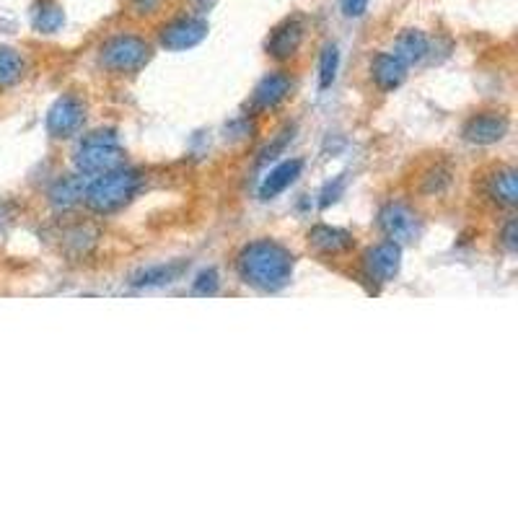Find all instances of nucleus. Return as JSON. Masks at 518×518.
I'll use <instances>...</instances> for the list:
<instances>
[{
	"mask_svg": "<svg viewBox=\"0 0 518 518\" xmlns=\"http://www.w3.org/2000/svg\"><path fill=\"white\" fill-rule=\"evenodd\" d=\"M86 179L83 177H60L50 187V203L55 205L57 210H68L73 205L83 203L86 197Z\"/></svg>",
	"mask_w": 518,
	"mask_h": 518,
	"instance_id": "16",
	"label": "nucleus"
},
{
	"mask_svg": "<svg viewBox=\"0 0 518 518\" xmlns=\"http://www.w3.org/2000/svg\"><path fill=\"white\" fill-rule=\"evenodd\" d=\"M24 76V60L11 47H0V89H8Z\"/></svg>",
	"mask_w": 518,
	"mask_h": 518,
	"instance_id": "20",
	"label": "nucleus"
},
{
	"mask_svg": "<svg viewBox=\"0 0 518 518\" xmlns=\"http://www.w3.org/2000/svg\"><path fill=\"white\" fill-rule=\"evenodd\" d=\"M192 291H195L197 296H213V293L218 291V272L215 270L200 272V278L195 280V288H192Z\"/></svg>",
	"mask_w": 518,
	"mask_h": 518,
	"instance_id": "22",
	"label": "nucleus"
},
{
	"mask_svg": "<svg viewBox=\"0 0 518 518\" xmlns=\"http://www.w3.org/2000/svg\"><path fill=\"white\" fill-rule=\"evenodd\" d=\"M140 187L138 171L133 169H109L104 174H96L94 182L86 184V205H89L94 213H117L120 208H125L130 200L135 197Z\"/></svg>",
	"mask_w": 518,
	"mask_h": 518,
	"instance_id": "2",
	"label": "nucleus"
},
{
	"mask_svg": "<svg viewBox=\"0 0 518 518\" xmlns=\"http://www.w3.org/2000/svg\"><path fill=\"white\" fill-rule=\"evenodd\" d=\"M301 42H304V19L291 16L272 29L270 39H267V55H272L275 60H288V57L296 55Z\"/></svg>",
	"mask_w": 518,
	"mask_h": 518,
	"instance_id": "10",
	"label": "nucleus"
},
{
	"mask_svg": "<svg viewBox=\"0 0 518 518\" xmlns=\"http://www.w3.org/2000/svg\"><path fill=\"white\" fill-rule=\"evenodd\" d=\"M379 226L394 244H407L420 236V218L402 203H389L381 208Z\"/></svg>",
	"mask_w": 518,
	"mask_h": 518,
	"instance_id": "7",
	"label": "nucleus"
},
{
	"mask_svg": "<svg viewBox=\"0 0 518 518\" xmlns=\"http://www.w3.org/2000/svg\"><path fill=\"white\" fill-rule=\"evenodd\" d=\"M309 241L311 247L322 254H342L353 247V236L348 231H342V228L332 226H314L309 231Z\"/></svg>",
	"mask_w": 518,
	"mask_h": 518,
	"instance_id": "15",
	"label": "nucleus"
},
{
	"mask_svg": "<svg viewBox=\"0 0 518 518\" xmlns=\"http://www.w3.org/2000/svg\"><path fill=\"white\" fill-rule=\"evenodd\" d=\"M301 169H304V164H301L298 158L278 164L275 169L270 171V174H267L265 182H262V187H259V197H262V200H272V197H278L280 192H285L293 182H296L298 174H301Z\"/></svg>",
	"mask_w": 518,
	"mask_h": 518,
	"instance_id": "14",
	"label": "nucleus"
},
{
	"mask_svg": "<svg viewBox=\"0 0 518 518\" xmlns=\"http://www.w3.org/2000/svg\"><path fill=\"white\" fill-rule=\"evenodd\" d=\"M236 267L241 280L257 291H280L293 275V254L278 241L259 239L241 249Z\"/></svg>",
	"mask_w": 518,
	"mask_h": 518,
	"instance_id": "1",
	"label": "nucleus"
},
{
	"mask_svg": "<svg viewBox=\"0 0 518 518\" xmlns=\"http://www.w3.org/2000/svg\"><path fill=\"white\" fill-rule=\"evenodd\" d=\"M337 65H340V50H337V45H327L322 50V57H319V83H322V89L332 86L337 76Z\"/></svg>",
	"mask_w": 518,
	"mask_h": 518,
	"instance_id": "21",
	"label": "nucleus"
},
{
	"mask_svg": "<svg viewBox=\"0 0 518 518\" xmlns=\"http://www.w3.org/2000/svg\"><path fill=\"white\" fill-rule=\"evenodd\" d=\"M366 11L368 0H342V13H345L348 19H361Z\"/></svg>",
	"mask_w": 518,
	"mask_h": 518,
	"instance_id": "23",
	"label": "nucleus"
},
{
	"mask_svg": "<svg viewBox=\"0 0 518 518\" xmlns=\"http://www.w3.org/2000/svg\"><path fill=\"white\" fill-rule=\"evenodd\" d=\"M487 195L493 197L495 203L503 208H513L518 203V187H516V171L498 169L487 182Z\"/></svg>",
	"mask_w": 518,
	"mask_h": 518,
	"instance_id": "18",
	"label": "nucleus"
},
{
	"mask_svg": "<svg viewBox=\"0 0 518 518\" xmlns=\"http://www.w3.org/2000/svg\"><path fill=\"white\" fill-rule=\"evenodd\" d=\"M293 83L285 73H270L262 81L257 83V89L252 94V112H267V109H275L280 102H285V96L291 94Z\"/></svg>",
	"mask_w": 518,
	"mask_h": 518,
	"instance_id": "11",
	"label": "nucleus"
},
{
	"mask_svg": "<svg viewBox=\"0 0 518 518\" xmlns=\"http://www.w3.org/2000/svg\"><path fill=\"white\" fill-rule=\"evenodd\" d=\"M428 50H430V42L420 29H405V32L397 37V42H394L392 55L397 57L399 63L410 68V65L420 63V60L428 55Z\"/></svg>",
	"mask_w": 518,
	"mask_h": 518,
	"instance_id": "13",
	"label": "nucleus"
},
{
	"mask_svg": "<svg viewBox=\"0 0 518 518\" xmlns=\"http://www.w3.org/2000/svg\"><path fill=\"white\" fill-rule=\"evenodd\" d=\"M508 133V117L500 112H480L469 117L464 125L462 135L464 140L474 143V146H493L498 140L506 138Z\"/></svg>",
	"mask_w": 518,
	"mask_h": 518,
	"instance_id": "9",
	"label": "nucleus"
},
{
	"mask_svg": "<svg viewBox=\"0 0 518 518\" xmlns=\"http://www.w3.org/2000/svg\"><path fill=\"white\" fill-rule=\"evenodd\" d=\"M208 37V21L197 19V16H179V19H171L169 24L161 26L158 39L161 45L171 52L179 50H192L203 39Z\"/></svg>",
	"mask_w": 518,
	"mask_h": 518,
	"instance_id": "5",
	"label": "nucleus"
},
{
	"mask_svg": "<svg viewBox=\"0 0 518 518\" xmlns=\"http://www.w3.org/2000/svg\"><path fill=\"white\" fill-rule=\"evenodd\" d=\"M500 244L508 249V252H516L518 241H516V221H508L506 226H503V234H500Z\"/></svg>",
	"mask_w": 518,
	"mask_h": 518,
	"instance_id": "24",
	"label": "nucleus"
},
{
	"mask_svg": "<svg viewBox=\"0 0 518 518\" xmlns=\"http://www.w3.org/2000/svg\"><path fill=\"white\" fill-rule=\"evenodd\" d=\"M127 3H130L133 13H138V16H151L161 6V0H127Z\"/></svg>",
	"mask_w": 518,
	"mask_h": 518,
	"instance_id": "25",
	"label": "nucleus"
},
{
	"mask_svg": "<svg viewBox=\"0 0 518 518\" xmlns=\"http://www.w3.org/2000/svg\"><path fill=\"white\" fill-rule=\"evenodd\" d=\"M371 78L381 91L399 89L407 78V65H402L392 52H381L373 57L371 63Z\"/></svg>",
	"mask_w": 518,
	"mask_h": 518,
	"instance_id": "12",
	"label": "nucleus"
},
{
	"mask_svg": "<svg viewBox=\"0 0 518 518\" xmlns=\"http://www.w3.org/2000/svg\"><path fill=\"white\" fill-rule=\"evenodd\" d=\"M151 60V45L135 34H117L99 50V63L112 73H138Z\"/></svg>",
	"mask_w": 518,
	"mask_h": 518,
	"instance_id": "4",
	"label": "nucleus"
},
{
	"mask_svg": "<svg viewBox=\"0 0 518 518\" xmlns=\"http://www.w3.org/2000/svg\"><path fill=\"white\" fill-rule=\"evenodd\" d=\"M86 120V107L78 96H60L47 112V133L52 138H73Z\"/></svg>",
	"mask_w": 518,
	"mask_h": 518,
	"instance_id": "6",
	"label": "nucleus"
},
{
	"mask_svg": "<svg viewBox=\"0 0 518 518\" xmlns=\"http://www.w3.org/2000/svg\"><path fill=\"white\" fill-rule=\"evenodd\" d=\"M184 270H187V265H184V262H171V265H153V267H146V270L135 272L130 283H133L135 288L169 285V283H174V280L182 278Z\"/></svg>",
	"mask_w": 518,
	"mask_h": 518,
	"instance_id": "17",
	"label": "nucleus"
},
{
	"mask_svg": "<svg viewBox=\"0 0 518 518\" xmlns=\"http://www.w3.org/2000/svg\"><path fill=\"white\" fill-rule=\"evenodd\" d=\"M120 158L122 146L114 130H96V133H89L78 143L76 166L81 174L94 177V174H104V171L114 169L120 164Z\"/></svg>",
	"mask_w": 518,
	"mask_h": 518,
	"instance_id": "3",
	"label": "nucleus"
},
{
	"mask_svg": "<svg viewBox=\"0 0 518 518\" xmlns=\"http://www.w3.org/2000/svg\"><path fill=\"white\" fill-rule=\"evenodd\" d=\"M65 24L63 8L57 6L55 0H39L32 11V26L39 34H55Z\"/></svg>",
	"mask_w": 518,
	"mask_h": 518,
	"instance_id": "19",
	"label": "nucleus"
},
{
	"mask_svg": "<svg viewBox=\"0 0 518 518\" xmlns=\"http://www.w3.org/2000/svg\"><path fill=\"white\" fill-rule=\"evenodd\" d=\"M363 265H366V275L376 283H389L399 275V267H402V249L394 241H381L373 249H368L366 257H363Z\"/></svg>",
	"mask_w": 518,
	"mask_h": 518,
	"instance_id": "8",
	"label": "nucleus"
}]
</instances>
